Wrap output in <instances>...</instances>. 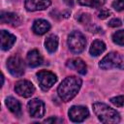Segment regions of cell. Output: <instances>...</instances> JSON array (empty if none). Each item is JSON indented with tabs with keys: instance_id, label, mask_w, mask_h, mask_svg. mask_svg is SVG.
Returning <instances> with one entry per match:
<instances>
[{
	"instance_id": "44dd1931",
	"label": "cell",
	"mask_w": 124,
	"mask_h": 124,
	"mask_svg": "<svg viewBox=\"0 0 124 124\" xmlns=\"http://www.w3.org/2000/svg\"><path fill=\"white\" fill-rule=\"evenodd\" d=\"M110 102L116 106V107H122L124 105V96L123 95H120V96H116V97H113L110 99Z\"/></svg>"
},
{
	"instance_id": "9c48e42d",
	"label": "cell",
	"mask_w": 124,
	"mask_h": 124,
	"mask_svg": "<svg viewBox=\"0 0 124 124\" xmlns=\"http://www.w3.org/2000/svg\"><path fill=\"white\" fill-rule=\"evenodd\" d=\"M69 118L73 122H82L89 115V111L86 107L82 106H73L69 109Z\"/></svg>"
},
{
	"instance_id": "484cf974",
	"label": "cell",
	"mask_w": 124,
	"mask_h": 124,
	"mask_svg": "<svg viewBox=\"0 0 124 124\" xmlns=\"http://www.w3.org/2000/svg\"><path fill=\"white\" fill-rule=\"evenodd\" d=\"M57 121H59L56 117H50V118H47V119H46L44 122L45 123H55V122H57Z\"/></svg>"
},
{
	"instance_id": "603a6c76",
	"label": "cell",
	"mask_w": 124,
	"mask_h": 124,
	"mask_svg": "<svg viewBox=\"0 0 124 124\" xmlns=\"http://www.w3.org/2000/svg\"><path fill=\"white\" fill-rule=\"evenodd\" d=\"M98 17L99 18H101V19H105V18H107L108 16H109V15H110V12H109V10H108L107 8H101L99 11H98Z\"/></svg>"
},
{
	"instance_id": "9a60e30c",
	"label": "cell",
	"mask_w": 124,
	"mask_h": 124,
	"mask_svg": "<svg viewBox=\"0 0 124 124\" xmlns=\"http://www.w3.org/2000/svg\"><path fill=\"white\" fill-rule=\"evenodd\" d=\"M32 29L37 35H44L50 29V24L45 19H36L33 23Z\"/></svg>"
},
{
	"instance_id": "52a82bcc",
	"label": "cell",
	"mask_w": 124,
	"mask_h": 124,
	"mask_svg": "<svg viewBox=\"0 0 124 124\" xmlns=\"http://www.w3.org/2000/svg\"><path fill=\"white\" fill-rule=\"evenodd\" d=\"M15 91L17 95L24 98H28L34 94L35 87L29 80L23 79V80H18L15 84Z\"/></svg>"
},
{
	"instance_id": "7a4b0ae2",
	"label": "cell",
	"mask_w": 124,
	"mask_h": 124,
	"mask_svg": "<svg viewBox=\"0 0 124 124\" xmlns=\"http://www.w3.org/2000/svg\"><path fill=\"white\" fill-rule=\"evenodd\" d=\"M93 111L102 123L114 124L120 121L119 113L112 108L104 103H94L92 105Z\"/></svg>"
},
{
	"instance_id": "ffe728a7",
	"label": "cell",
	"mask_w": 124,
	"mask_h": 124,
	"mask_svg": "<svg viewBox=\"0 0 124 124\" xmlns=\"http://www.w3.org/2000/svg\"><path fill=\"white\" fill-rule=\"evenodd\" d=\"M112 41L114 44L124 46V30H118L112 34Z\"/></svg>"
},
{
	"instance_id": "e0dca14e",
	"label": "cell",
	"mask_w": 124,
	"mask_h": 124,
	"mask_svg": "<svg viewBox=\"0 0 124 124\" xmlns=\"http://www.w3.org/2000/svg\"><path fill=\"white\" fill-rule=\"evenodd\" d=\"M105 50H106V45L104 44V42L100 40H95L91 44V46L89 48V52L93 56H98L101 53H103Z\"/></svg>"
},
{
	"instance_id": "5bb4252c",
	"label": "cell",
	"mask_w": 124,
	"mask_h": 124,
	"mask_svg": "<svg viewBox=\"0 0 124 124\" xmlns=\"http://www.w3.org/2000/svg\"><path fill=\"white\" fill-rule=\"evenodd\" d=\"M0 17H1L2 23H7V24H10L12 26H17L21 22L20 17L16 14H14V13L2 12Z\"/></svg>"
},
{
	"instance_id": "8992f818",
	"label": "cell",
	"mask_w": 124,
	"mask_h": 124,
	"mask_svg": "<svg viewBox=\"0 0 124 124\" xmlns=\"http://www.w3.org/2000/svg\"><path fill=\"white\" fill-rule=\"evenodd\" d=\"M37 78H38L40 87L44 91H46L49 88H51L57 80V78L53 73L49 71H46V70L39 71L37 73Z\"/></svg>"
},
{
	"instance_id": "7402d4cb",
	"label": "cell",
	"mask_w": 124,
	"mask_h": 124,
	"mask_svg": "<svg viewBox=\"0 0 124 124\" xmlns=\"http://www.w3.org/2000/svg\"><path fill=\"white\" fill-rule=\"evenodd\" d=\"M112 8L118 12L124 11V0H114L112 2Z\"/></svg>"
},
{
	"instance_id": "cb8c5ba5",
	"label": "cell",
	"mask_w": 124,
	"mask_h": 124,
	"mask_svg": "<svg viewBox=\"0 0 124 124\" xmlns=\"http://www.w3.org/2000/svg\"><path fill=\"white\" fill-rule=\"evenodd\" d=\"M77 19H78L80 23L85 24V23H87L88 21H90V16H89L88 14H81L80 16H78L77 17Z\"/></svg>"
},
{
	"instance_id": "4fadbf2b",
	"label": "cell",
	"mask_w": 124,
	"mask_h": 124,
	"mask_svg": "<svg viewBox=\"0 0 124 124\" xmlns=\"http://www.w3.org/2000/svg\"><path fill=\"white\" fill-rule=\"evenodd\" d=\"M26 62L29 67L35 68V67L40 66L43 63V57L37 49H32L27 53Z\"/></svg>"
},
{
	"instance_id": "5b68a950",
	"label": "cell",
	"mask_w": 124,
	"mask_h": 124,
	"mask_svg": "<svg viewBox=\"0 0 124 124\" xmlns=\"http://www.w3.org/2000/svg\"><path fill=\"white\" fill-rule=\"evenodd\" d=\"M7 68L10 74L16 78L21 77L24 74V70H25L23 60L17 55L11 56L7 60Z\"/></svg>"
},
{
	"instance_id": "7c38bea8",
	"label": "cell",
	"mask_w": 124,
	"mask_h": 124,
	"mask_svg": "<svg viewBox=\"0 0 124 124\" xmlns=\"http://www.w3.org/2000/svg\"><path fill=\"white\" fill-rule=\"evenodd\" d=\"M0 36H1V48L3 50L10 49L16 43V36L7 32L6 30H1Z\"/></svg>"
},
{
	"instance_id": "d4e9b609",
	"label": "cell",
	"mask_w": 124,
	"mask_h": 124,
	"mask_svg": "<svg viewBox=\"0 0 124 124\" xmlns=\"http://www.w3.org/2000/svg\"><path fill=\"white\" fill-rule=\"evenodd\" d=\"M122 23H121L120 19H118V18H112L108 21V26H110V27H118Z\"/></svg>"
},
{
	"instance_id": "30bf717a",
	"label": "cell",
	"mask_w": 124,
	"mask_h": 124,
	"mask_svg": "<svg viewBox=\"0 0 124 124\" xmlns=\"http://www.w3.org/2000/svg\"><path fill=\"white\" fill-rule=\"evenodd\" d=\"M50 4V0H25V8L29 12L46 10Z\"/></svg>"
},
{
	"instance_id": "2e32d148",
	"label": "cell",
	"mask_w": 124,
	"mask_h": 124,
	"mask_svg": "<svg viewBox=\"0 0 124 124\" xmlns=\"http://www.w3.org/2000/svg\"><path fill=\"white\" fill-rule=\"evenodd\" d=\"M6 106L8 107V108L10 109L11 112H13L16 116L19 117L21 115V106L20 103L14 97H8L6 98Z\"/></svg>"
},
{
	"instance_id": "ba28073f",
	"label": "cell",
	"mask_w": 124,
	"mask_h": 124,
	"mask_svg": "<svg viewBox=\"0 0 124 124\" xmlns=\"http://www.w3.org/2000/svg\"><path fill=\"white\" fill-rule=\"evenodd\" d=\"M27 108L31 117L41 118L45 114V104L39 99H32L27 104Z\"/></svg>"
},
{
	"instance_id": "277c9868",
	"label": "cell",
	"mask_w": 124,
	"mask_h": 124,
	"mask_svg": "<svg viewBox=\"0 0 124 124\" xmlns=\"http://www.w3.org/2000/svg\"><path fill=\"white\" fill-rule=\"evenodd\" d=\"M86 46V39L79 31H73L68 37V46L74 53L81 52Z\"/></svg>"
},
{
	"instance_id": "6da1fadb",
	"label": "cell",
	"mask_w": 124,
	"mask_h": 124,
	"mask_svg": "<svg viewBox=\"0 0 124 124\" xmlns=\"http://www.w3.org/2000/svg\"><path fill=\"white\" fill-rule=\"evenodd\" d=\"M81 87V79L78 77H67L58 86L57 93L60 99L64 102L71 101L79 91Z\"/></svg>"
},
{
	"instance_id": "3957f363",
	"label": "cell",
	"mask_w": 124,
	"mask_h": 124,
	"mask_svg": "<svg viewBox=\"0 0 124 124\" xmlns=\"http://www.w3.org/2000/svg\"><path fill=\"white\" fill-rule=\"evenodd\" d=\"M99 67L104 70L108 69H124V56L117 52H109L99 63Z\"/></svg>"
},
{
	"instance_id": "ac0fdd59",
	"label": "cell",
	"mask_w": 124,
	"mask_h": 124,
	"mask_svg": "<svg viewBox=\"0 0 124 124\" xmlns=\"http://www.w3.org/2000/svg\"><path fill=\"white\" fill-rule=\"evenodd\" d=\"M45 46L48 52H50V53L55 52L57 49V46H58V37L53 34L49 35L45 41Z\"/></svg>"
},
{
	"instance_id": "d6986e66",
	"label": "cell",
	"mask_w": 124,
	"mask_h": 124,
	"mask_svg": "<svg viewBox=\"0 0 124 124\" xmlns=\"http://www.w3.org/2000/svg\"><path fill=\"white\" fill-rule=\"evenodd\" d=\"M78 2L82 6L91 7V8H100L105 4L106 0H78Z\"/></svg>"
},
{
	"instance_id": "8fae6325",
	"label": "cell",
	"mask_w": 124,
	"mask_h": 124,
	"mask_svg": "<svg viewBox=\"0 0 124 124\" xmlns=\"http://www.w3.org/2000/svg\"><path fill=\"white\" fill-rule=\"evenodd\" d=\"M66 66L70 69L76 70L80 75H85L87 72V67L84 63V61L80 58H73L67 61Z\"/></svg>"
}]
</instances>
